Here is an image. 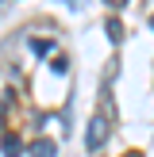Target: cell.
<instances>
[{
  "mask_svg": "<svg viewBox=\"0 0 154 157\" xmlns=\"http://www.w3.org/2000/svg\"><path fill=\"white\" fill-rule=\"evenodd\" d=\"M150 27H154V15H150Z\"/></svg>",
  "mask_w": 154,
  "mask_h": 157,
  "instance_id": "9",
  "label": "cell"
},
{
  "mask_svg": "<svg viewBox=\"0 0 154 157\" xmlns=\"http://www.w3.org/2000/svg\"><path fill=\"white\" fill-rule=\"evenodd\" d=\"M31 50L38 58H46V54H54V38H31Z\"/></svg>",
  "mask_w": 154,
  "mask_h": 157,
  "instance_id": "4",
  "label": "cell"
},
{
  "mask_svg": "<svg viewBox=\"0 0 154 157\" xmlns=\"http://www.w3.org/2000/svg\"><path fill=\"white\" fill-rule=\"evenodd\" d=\"M23 153V142L15 134H4V157H19Z\"/></svg>",
  "mask_w": 154,
  "mask_h": 157,
  "instance_id": "3",
  "label": "cell"
},
{
  "mask_svg": "<svg viewBox=\"0 0 154 157\" xmlns=\"http://www.w3.org/2000/svg\"><path fill=\"white\" fill-rule=\"evenodd\" d=\"M54 153H58V146L46 142V138H38V142L31 146V157H54Z\"/></svg>",
  "mask_w": 154,
  "mask_h": 157,
  "instance_id": "2",
  "label": "cell"
},
{
  "mask_svg": "<svg viewBox=\"0 0 154 157\" xmlns=\"http://www.w3.org/2000/svg\"><path fill=\"white\" fill-rule=\"evenodd\" d=\"M66 4H69V8H81V0H66Z\"/></svg>",
  "mask_w": 154,
  "mask_h": 157,
  "instance_id": "8",
  "label": "cell"
},
{
  "mask_svg": "<svg viewBox=\"0 0 154 157\" xmlns=\"http://www.w3.org/2000/svg\"><path fill=\"white\" fill-rule=\"evenodd\" d=\"M50 69H54V73H66V69H69V58H54Z\"/></svg>",
  "mask_w": 154,
  "mask_h": 157,
  "instance_id": "6",
  "label": "cell"
},
{
  "mask_svg": "<svg viewBox=\"0 0 154 157\" xmlns=\"http://www.w3.org/2000/svg\"><path fill=\"white\" fill-rule=\"evenodd\" d=\"M104 142H108V119H104V115H92V119H89V130H85V150H89V153H100Z\"/></svg>",
  "mask_w": 154,
  "mask_h": 157,
  "instance_id": "1",
  "label": "cell"
},
{
  "mask_svg": "<svg viewBox=\"0 0 154 157\" xmlns=\"http://www.w3.org/2000/svg\"><path fill=\"white\" fill-rule=\"evenodd\" d=\"M104 35L112 38V42H123V23H120V19H108V23H104Z\"/></svg>",
  "mask_w": 154,
  "mask_h": 157,
  "instance_id": "5",
  "label": "cell"
},
{
  "mask_svg": "<svg viewBox=\"0 0 154 157\" xmlns=\"http://www.w3.org/2000/svg\"><path fill=\"white\" fill-rule=\"evenodd\" d=\"M104 4H112V8H123V4H127V0H104Z\"/></svg>",
  "mask_w": 154,
  "mask_h": 157,
  "instance_id": "7",
  "label": "cell"
}]
</instances>
